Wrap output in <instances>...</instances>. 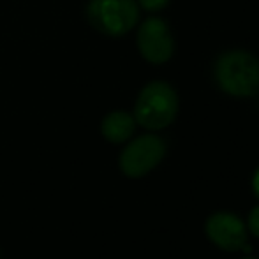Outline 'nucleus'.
Returning <instances> with one entry per match:
<instances>
[{
	"label": "nucleus",
	"mask_w": 259,
	"mask_h": 259,
	"mask_svg": "<svg viewBox=\"0 0 259 259\" xmlns=\"http://www.w3.org/2000/svg\"><path fill=\"white\" fill-rule=\"evenodd\" d=\"M180 109V97L167 81H150L140 90L134 103L133 116L138 125L155 133L169 127Z\"/></svg>",
	"instance_id": "obj_2"
},
{
	"label": "nucleus",
	"mask_w": 259,
	"mask_h": 259,
	"mask_svg": "<svg viewBox=\"0 0 259 259\" xmlns=\"http://www.w3.org/2000/svg\"><path fill=\"white\" fill-rule=\"evenodd\" d=\"M87 20L94 30L109 37H122L140 21V6L136 0H90Z\"/></svg>",
	"instance_id": "obj_3"
},
{
	"label": "nucleus",
	"mask_w": 259,
	"mask_h": 259,
	"mask_svg": "<svg viewBox=\"0 0 259 259\" xmlns=\"http://www.w3.org/2000/svg\"><path fill=\"white\" fill-rule=\"evenodd\" d=\"M167 145L160 136L147 133L127 143L118 157V166L125 177L141 178L154 171L166 157Z\"/></svg>",
	"instance_id": "obj_4"
},
{
	"label": "nucleus",
	"mask_w": 259,
	"mask_h": 259,
	"mask_svg": "<svg viewBox=\"0 0 259 259\" xmlns=\"http://www.w3.org/2000/svg\"><path fill=\"white\" fill-rule=\"evenodd\" d=\"M213 81L229 97H254L259 92V57L243 48L226 50L213 62Z\"/></svg>",
	"instance_id": "obj_1"
},
{
	"label": "nucleus",
	"mask_w": 259,
	"mask_h": 259,
	"mask_svg": "<svg viewBox=\"0 0 259 259\" xmlns=\"http://www.w3.org/2000/svg\"><path fill=\"white\" fill-rule=\"evenodd\" d=\"M243 259H256V257H243Z\"/></svg>",
	"instance_id": "obj_11"
},
{
	"label": "nucleus",
	"mask_w": 259,
	"mask_h": 259,
	"mask_svg": "<svg viewBox=\"0 0 259 259\" xmlns=\"http://www.w3.org/2000/svg\"><path fill=\"white\" fill-rule=\"evenodd\" d=\"M247 229L250 231V235H254L256 238H259V205L254 206L249 211V219H247Z\"/></svg>",
	"instance_id": "obj_9"
},
{
	"label": "nucleus",
	"mask_w": 259,
	"mask_h": 259,
	"mask_svg": "<svg viewBox=\"0 0 259 259\" xmlns=\"http://www.w3.org/2000/svg\"><path fill=\"white\" fill-rule=\"evenodd\" d=\"M171 0H136L140 9H145L148 13H159V11L166 9L169 6Z\"/></svg>",
	"instance_id": "obj_8"
},
{
	"label": "nucleus",
	"mask_w": 259,
	"mask_h": 259,
	"mask_svg": "<svg viewBox=\"0 0 259 259\" xmlns=\"http://www.w3.org/2000/svg\"><path fill=\"white\" fill-rule=\"evenodd\" d=\"M136 46L148 64H167L175 55V39L167 21L159 16H148L143 20L136 32Z\"/></svg>",
	"instance_id": "obj_5"
},
{
	"label": "nucleus",
	"mask_w": 259,
	"mask_h": 259,
	"mask_svg": "<svg viewBox=\"0 0 259 259\" xmlns=\"http://www.w3.org/2000/svg\"><path fill=\"white\" fill-rule=\"evenodd\" d=\"M205 233L211 243L226 252L250 250L247 242V226L231 211H215L205 222Z\"/></svg>",
	"instance_id": "obj_6"
},
{
	"label": "nucleus",
	"mask_w": 259,
	"mask_h": 259,
	"mask_svg": "<svg viewBox=\"0 0 259 259\" xmlns=\"http://www.w3.org/2000/svg\"><path fill=\"white\" fill-rule=\"evenodd\" d=\"M252 191H254V194H256V198L259 199V166L256 167V171H254V175H252Z\"/></svg>",
	"instance_id": "obj_10"
},
{
	"label": "nucleus",
	"mask_w": 259,
	"mask_h": 259,
	"mask_svg": "<svg viewBox=\"0 0 259 259\" xmlns=\"http://www.w3.org/2000/svg\"><path fill=\"white\" fill-rule=\"evenodd\" d=\"M136 120H134L133 113L116 109L111 111L103 118L101 122V134L104 140H108L113 145H120L129 141L136 133Z\"/></svg>",
	"instance_id": "obj_7"
}]
</instances>
